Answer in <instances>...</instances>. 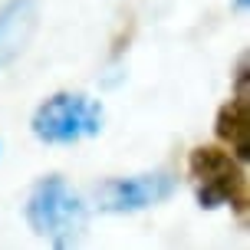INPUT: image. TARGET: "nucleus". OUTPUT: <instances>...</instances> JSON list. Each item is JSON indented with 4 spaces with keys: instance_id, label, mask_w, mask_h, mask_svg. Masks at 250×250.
Instances as JSON below:
<instances>
[{
    "instance_id": "f257e3e1",
    "label": "nucleus",
    "mask_w": 250,
    "mask_h": 250,
    "mask_svg": "<svg viewBox=\"0 0 250 250\" xmlns=\"http://www.w3.org/2000/svg\"><path fill=\"white\" fill-rule=\"evenodd\" d=\"M26 224L37 237H46L53 247H69L83 237L89 224L86 201L79 191L69 188V181L60 175L40 178L30 198H26Z\"/></svg>"
},
{
    "instance_id": "f03ea898",
    "label": "nucleus",
    "mask_w": 250,
    "mask_h": 250,
    "mask_svg": "<svg viewBox=\"0 0 250 250\" xmlns=\"http://www.w3.org/2000/svg\"><path fill=\"white\" fill-rule=\"evenodd\" d=\"M105 125L102 102L89 99L83 92H56L33 112V135L43 145H76L83 138H92Z\"/></svg>"
},
{
    "instance_id": "7ed1b4c3",
    "label": "nucleus",
    "mask_w": 250,
    "mask_h": 250,
    "mask_svg": "<svg viewBox=\"0 0 250 250\" xmlns=\"http://www.w3.org/2000/svg\"><path fill=\"white\" fill-rule=\"evenodd\" d=\"M188 171H191V185H194V198L204 211H217V208H237L244 211V171H240L237 158L224 148L214 145H201L191 151L188 158Z\"/></svg>"
},
{
    "instance_id": "20e7f679",
    "label": "nucleus",
    "mask_w": 250,
    "mask_h": 250,
    "mask_svg": "<svg viewBox=\"0 0 250 250\" xmlns=\"http://www.w3.org/2000/svg\"><path fill=\"white\" fill-rule=\"evenodd\" d=\"M175 175L168 171H148V175H132V178H109L96 188V204L99 211L109 214H132L155 208L175 194Z\"/></svg>"
},
{
    "instance_id": "39448f33",
    "label": "nucleus",
    "mask_w": 250,
    "mask_h": 250,
    "mask_svg": "<svg viewBox=\"0 0 250 250\" xmlns=\"http://www.w3.org/2000/svg\"><path fill=\"white\" fill-rule=\"evenodd\" d=\"M40 26L37 0H10L0 10V69L10 66L20 53L30 46Z\"/></svg>"
},
{
    "instance_id": "423d86ee",
    "label": "nucleus",
    "mask_w": 250,
    "mask_h": 250,
    "mask_svg": "<svg viewBox=\"0 0 250 250\" xmlns=\"http://www.w3.org/2000/svg\"><path fill=\"white\" fill-rule=\"evenodd\" d=\"M214 132L230 148V155L237 162H247L250 158V102H247V92H237L227 105H221V112L214 119Z\"/></svg>"
}]
</instances>
